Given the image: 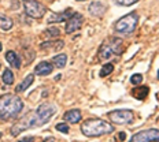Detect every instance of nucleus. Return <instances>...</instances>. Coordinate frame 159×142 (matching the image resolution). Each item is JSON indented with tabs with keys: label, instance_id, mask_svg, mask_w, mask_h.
I'll return each mask as SVG.
<instances>
[{
	"label": "nucleus",
	"instance_id": "nucleus-9",
	"mask_svg": "<svg viewBox=\"0 0 159 142\" xmlns=\"http://www.w3.org/2000/svg\"><path fill=\"white\" fill-rule=\"evenodd\" d=\"M82 22H84V18H82L81 14H78V12L71 14L70 18L67 19V24H66V33L71 34V33L77 32L78 29H81Z\"/></svg>",
	"mask_w": 159,
	"mask_h": 142
},
{
	"label": "nucleus",
	"instance_id": "nucleus-28",
	"mask_svg": "<svg viewBox=\"0 0 159 142\" xmlns=\"http://www.w3.org/2000/svg\"><path fill=\"white\" fill-rule=\"evenodd\" d=\"M22 142H33V138H32V137H29L28 140H25V141H22Z\"/></svg>",
	"mask_w": 159,
	"mask_h": 142
},
{
	"label": "nucleus",
	"instance_id": "nucleus-16",
	"mask_svg": "<svg viewBox=\"0 0 159 142\" xmlns=\"http://www.w3.org/2000/svg\"><path fill=\"white\" fill-rule=\"evenodd\" d=\"M148 92H150L148 86H140V88H136L132 90V96L136 97L137 100H145L148 96Z\"/></svg>",
	"mask_w": 159,
	"mask_h": 142
},
{
	"label": "nucleus",
	"instance_id": "nucleus-26",
	"mask_svg": "<svg viewBox=\"0 0 159 142\" xmlns=\"http://www.w3.org/2000/svg\"><path fill=\"white\" fill-rule=\"evenodd\" d=\"M125 138H126V133H124V131H121V133L118 134V138H117V141H124Z\"/></svg>",
	"mask_w": 159,
	"mask_h": 142
},
{
	"label": "nucleus",
	"instance_id": "nucleus-6",
	"mask_svg": "<svg viewBox=\"0 0 159 142\" xmlns=\"http://www.w3.org/2000/svg\"><path fill=\"white\" fill-rule=\"evenodd\" d=\"M24 8L28 16L30 18H41L47 12V7L37 0H24Z\"/></svg>",
	"mask_w": 159,
	"mask_h": 142
},
{
	"label": "nucleus",
	"instance_id": "nucleus-15",
	"mask_svg": "<svg viewBox=\"0 0 159 142\" xmlns=\"http://www.w3.org/2000/svg\"><path fill=\"white\" fill-rule=\"evenodd\" d=\"M6 60L11 64V67H15V68L21 67V60H19L18 55H16L14 51H8L7 54H6Z\"/></svg>",
	"mask_w": 159,
	"mask_h": 142
},
{
	"label": "nucleus",
	"instance_id": "nucleus-11",
	"mask_svg": "<svg viewBox=\"0 0 159 142\" xmlns=\"http://www.w3.org/2000/svg\"><path fill=\"white\" fill-rule=\"evenodd\" d=\"M54 70V66L51 63H48V62H41V63H39L34 68V74L37 75H41V77H44V75H49Z\"/></svg>",
	"mask_w": 159,
	"mask_h": 142
},
{
	"label": "nucleus",
	"instance_id": "nucleus-29",
	"mask_svg": "<svg viewBox=\"0 0 159 142\" xmlns=\"http://www.w3.org/2000/svg\"><path fill=\"white\" fill-rule=\"evenodd\" d=\"M0 51H2V42H0Z\"/></svg>",
	"mask_w": 159,
	"mask_h": 142
},
{
	"label": "nucleus",
	"instance_id": "nucleus-23",
	"mask_svg": "<svg viewBox=\"0 0 159 142\" xmlns=\"http://www.w3.org/2000/svg\"><path fill=\"white\" fill-rule=\"evenodd\" d=\"M130 82L133 85H140L141 82H143V75L141 74H133L130 77Z\"/></svg>",
	"mask_w": 159,
	"mask_h": 142
},
{
	"label": "nucleus",
	"instance_id": "nucleus-21",
	"mask_svg": "<svg viewBox=\"0 0 159 142\" xmlns=\"http://www.w3.org/2000/svg\"><path fill=\"white\" fill-rule=\"evenodd\" d=\"M112 71H114V64H111V63L104 64L100 70V77H107V75H110Z\"/></svg>",
	"mask_w": 159,
	"mask_h": 142
},
{
	"label": "nucleus",
	"instance_id": "nucleus-31",
	"mask_svg": "<svg viewBox=\"0 0 159 142\" xmlns=\"http://www.w3.org/2000/svg\"><path fill=\"white\" fill-rule=\"evenodd\" d=\"M78 2H84V0H78Z\"/></svg>",
	"mask_w": 159,
	"mask_h": 142
},
{
	"label": "nucleus",
	"instance_id": "nucleus-3",
	"mask_svg": "<svg viewBox=\"0 0 159 142\" xmlns=\"http://www.w3.org/2000/svg\"><path fill=\"white\" fill-rule=\"evenodd\" d=\"M122 51H124V41L121 38H111L102 44L99 49V59L106 60L114 55H121Z\"/></svg>",
	"mask_w": 159,
	"mask_h": 142
},
{
	"label": "nucleus",
	"instance_id": "nucleus-8",
	"mask_svg": "<svg viewBox=\"0 0 159 142\" xmlns=\"http://www.w3.org/2000/svg\"><path fill=\"white\" fill-rule=\"evenodd\" d=\"M129 142H159V130L157 128H147L136 133Z\"/></svg>",
	"mask_w": 159,
	"mask_h": 142
},
{
	"label": "nucleus",
	"instance_id": "nucleus-18",
	"mask_svg": "<svg viewBox=\"0 0 159 142\" xmlns=\"http://www.w3.org/2000/svg\"><path fill=\"white\" fill-rule=\"evenodd\" d=\"M0 28H2L4 32L10 30V29L12 28V21H11V18H8V16H6V15H2V16H0Z\"/></svg>",
	"mask_w": 159,
	"mask_h": 142
},
{
	"label": "nucleus",
	"instance_id": "nucleus-7",
	"mask_svg": "<svg viewBox=\"0 0 159 142\" xmlns=\"http://www.w3.org/2000/svg\"><path fill=\"white\" fill-rule=\"evenodd\" d=\"M108 118L115 124H129L133 122L134 115L130 110H115L108 114Z\"/></svg>",
	"mask_w": 159,
	"mask_h": 142
},
{
	"label": "nucleus",
	"instance_id": "nucleus-12",
	"mask_svg": "<svg viewBox=\"0 0 159 142\" xmlns=\"http://www.w3.org/2000/svg\"><path fill=\"white\" fill-rule=\"evenodd\" d=\"M81 111L80 110H70L67 112H65L63 115V119L66 122H69V123H78L80 120H81Z\"/></svg>",
	"mask_w": 159,
	"mask_h": 142
},
{
	"label": "nucleus",
	"instance_id": "nucleus-27",
	"mask_svg": "<svg viewBox=\"0 0 159 142\" xmlns=\"http://www.w3.org/2000/svg\"><path fill=\"white\" fill-rule=\"evenodd\" d=\"M43 142H55V140H54L52 137H49V138H45V140L43 141Z\"/></svg>",
	"mask_w": 159,
	"mask_h": 142
},
{
	"label": "nucleus",
	"instance_id": "nucleus-13",
	"mask_svg": "<svg viewBox=\"0 0 159 142\" xmlns=\"http://www.w3.org/2000/svg\"><path fill=\"white\" fill-rule=\"evenodd\" d=\"M73 14L71 10H66L63 12H59V14H52L51 16L48 18V24H58V22H63L66 19L70 18V15Z\"/></svg>",
	"mask_w": 159,
	"mask_h": 142
},
{
	"label": "nucleus",
	"instance_id": "nucleus-4",
	"mask_svg": "<svg viewBox=\"0 0 159 142\" xmlns=\"http://www.w3.org/2000/svg\"><path fill=\"white\" fill-rule=\"evenodd\" d=\"M139 24V15L136 12H129L128 15L119 18L114 24V29L121 34H130L136 30V26Z\"/></svg>",
	"mask_w": 159,
	"mask_h": 142
},
{
	"label": "nucleus",
	"instance_id": "nucleus-5",
	"mask_svg": "<svg viewBox=\"0 0 159 142\" xmlns=\"http://www.w3.org/2000/svg\"><path fill=\"white\" fill-rule=\"evenodd\" d=\"M36 119V127L44 126L52 119V116L56 114V107L54 104H41L36 111H33Z\"/></svg>",
	"mask_w": 159,
	"mask_h": 142
},
{
	"label": "nucleus",
	"instance_id": "nucleus-20",
	"mask_svg": "<svg viewBox=\"0 0 159 142\" xmlns=\"http://www.w3.org/2000/svg\"><path fill=\"white\" fill-rule=\"evenodd\" d=\"M2 79L6 85H12L14 84V74H12V71L10 70V68H6L4 72H3Z\"/></svg>",
	"mask_w": 159,
	"mask_h": 142
},
{
	"label": "nucleus",
	"instance_id": "nucleus-25",
	"mask_svg": "<svg viewBox=\"0 0 159 142\" xmlns=\"http://www.w3.org/2000/svg\"><path fill=\"white\" fill-rule=\"evenodd\" d=\"M55 127H56V130L61 131V133H65V134L69 133V126L67 124H65V123H58Z\"/></svg>",
	"mask_w": 159,
	"mask_h": 142
},
{
	"label": "nucleus",
	"instance_id": "nucleus-17",
	"mask_svg": "<svg viewBox=\"0 0 159 142\" xmlns=\"http://www.w3.org/2000/svg\"><path fill=\"white\" fill-rule=\"evenodd\" d=\"M52 63H54L55 67L58 68H63L66 63H67V56L65 54H61V55H56L54 59H52Z\"/></svg>",
	"mask_w": 159,
	"mask_h": 142
},
{
	"label": "nucleus",
	"instance_id": "nucleus-2",
	"mask_svg": "<svg viewBox=\"0 0 159 142\" xmlns=\"http://www.w3.org/2000/svg\"><path fill=\"white\" fill-rule=\"evenodd\" d=\"M112 131H114V126H111L108 122L103 120V119H88L81 126V133L89 138L111 134Z\"/></svg>",
	"mask_w": 159,
	"mask_h": 142
},
{
	"label": "nucleus",
	"instance_id": "nucleus-24",
	"mask_svg": "<svg viewBox=\"0 0 159 142\" xmlns=\"http://www.w3.org/2000/svg\"><path fill=\"white\" fill-rule=\"evenodd\" d=\"M137 2H140V0H115V3L119 6H132V4H134V3H137Z\"/></svg>",
	"mask_w": 159,
	"mask_h": 142
},
{
	"label": "nucleus",
	"instance_id": "nucleus-22",
	"mask_svg": "<svg viewBox=\"0 0 159 142\" xmlns=\"http://www.w3.org/2000/svg\"><path fill=\"white\" fill-rule=\"evenodd\" d=\"M61 34L58 28H48V30H45V36H48V38H54V37H58Z\"/></svg>",
	"mask_w": 159,
	"mask_h": 142
},
{
	"label": "nucleus",
	"instance_id": "nucleus-19",
	"mask_svg": "<svg viewBox=\"0 0 159 142\" xmlns=\"http://www.w3.org/2000/svg\"><path fill=\"white\" fill-rule=\"evenodd\" d=\"M63 47V41H48V42H43L40 45L41 49H47V48H55V49H61Z\"/></svg>",
	"mask_w": 159,
	"mask_h": 142
},
{
	"label": "nucleus",
	"instance_id": "nucleus-14",
	"mask_svg": "<svg viewBox=\"0 0 159 142\" xmlns=\"http://www.w3.org/2000/svg\"><path fill=\"white\" fill-rule=\"evenodd\" d=\"M33 81H34V75H33V74H29L28 77H26V78L24 79V81H22L21 84H19L18 86L15 88V92H16V93H21V92H25L26 89H28V88L33 84Z\"/></svg>",
	"mask_w": 159,
	"mask_h": 142
},
{
	"label": "nucleus",
	"instance_id": "nucleus-10",
	"mask_svg": "<svg viewBox=\"0 0 159 142\" xmlns=\"http://www.w3.org/2000/svg\"><path fill=\"white\" fill-rule=\"evenodd\" d=\"M106 10H107V7H106V4L102 0H95V2H92L89 4L88 11L92 16H102L106 12Z\"/></svg>",
	"mask_w": 159,
	"mask_h": 142
},
{
	"label": "nucleus",
	"instance_id": "nucleus-1",
	"mask_svg": "<svg viewBox=\"0 0 159 142\" xmlns=\"http://www.w3.org/2000/svg\"><path fill=\"white\" fill-rule=\"evenodd\" d=\"M24 110V101L16 94L0 96V122H7L15 119Z\"/></svg>",
	"mask_w": 159,
	"mask_h": 142
},
{
	"label": "nucleus",
	"instance_id": "nucleus-30",
	"mask_svg": "<svg viewBox=\"0 0 159 142\" xmlns=\"http://www.w3.org/2000/svg\"><path fill=\"white\" fill-rule=\"evenodd\" d=\"M158 79H159V71H158Z\"/></svg>",
	"mask_w": 159,
	"mask_h": 142
}]
</instances>
